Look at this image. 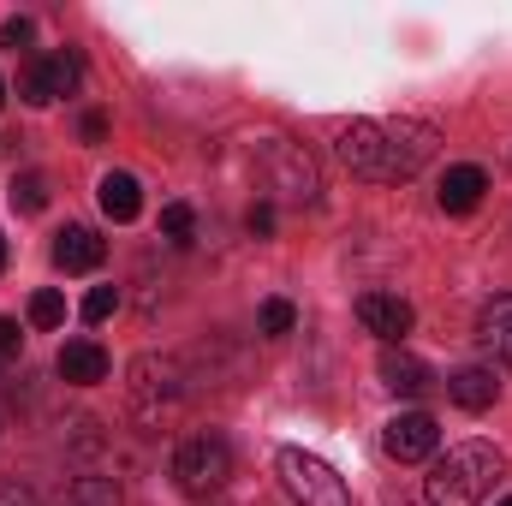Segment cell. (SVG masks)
<instances>
[{
  "label": "cell",
  "instance_id": "cell-1",
  "mask_svg": "<svg viewBox=\"0 0 512 506\" xmlns=\"http://www.w3.org/2000/svg\"><path fill=\"white\" fill-rule=\"evenodd\" d=\"M501 477V453L489 441H465L447 447L429 471V506H477Z\"/></svg>",
  "mask_w": 512,
  "mask_h": 506
},
{
  "label": "cell",
  "instance_id": "cell-2",
  "mask_svg": "<svg viewBox=\"0 0 512 506\" xmlns=\"http://www.w3.org/2000/svg\"><path fill=\"white\" fill-rule=\"evenodd\" d=\"M227 477H233V447H227V435H215V429L191 435V441L173 453V483H179L191 501L221 495V489H227Z\"/></svg>",
  "mask_w": 512,
  "mask_h": 506
},
{
  "label": "cell",
  "instance_id": "cell-3",
  "mask_svg": "<svg viewBox=\"0 0 512 506\" xmlns=\"http://www.w3.org/2000/svg\"><path fill=\"white\" fill-rule=\"evenodd\" d=\"M274 471H280L286 495H292L298 506H352V495H346V477H340L328 459L304 453V447H280Z\"/></svg>",
  "mask_w": 512,
  "mask_h": 506
},
{
  "label": "cell",
  "instance_id": "cell-4",
  "mask_svg": "<svg viewBox=\"0 0 512 506\" xmlns=\"http://www.w3.org/2000/svg\"><path fill=\"white\" fill-rule=\"evenodd\" d=\"M256 161H262V173H268V191H274L280 203H292V209L316 203L322 179H316V161H310L298 143H286V137H268V143L256 149Z\"/></svg>",
  "mask_w": 512,
  "mask_h": 506
},
{
  "label": "cell",
  "instance_id": "cell-5",
  "mask_svg": "<svg viewBox=\"0 0 512 506\" xmlns=\"http://www.w3.org/2000/svg\"><path fill=\"white\" fill-rule=\"evenodd\" d=\"M382 137H387V179H417L441 143V131L429 120H382Z\"/></svg>",
  "mask_w": 512,
  "mask_h": 506
},
{
  "label": "cell",
  "instance_id": "cell-6",
  "mask_svg": "<svg viewBox=\"0 0 512 506\" xmlns=\"http://www.w3.org/2000/svg\"><path fill=\"white\" fill-rule=\"evenodd\" d=\"M78 78H84V60H78L72 48H66V54H36V60L24 66V78H18V96H24L30 108H48V102L72 96Z\"/></svg>",
  "mask_w": 512,
  "mask_h": 506
},
{
  "label": "cell",
  "instance_id": "cell-7",
  "mask_svg": "<svg viewBox=\"0 0 512 506\" xmlns=\"http://www.w3.org/2000/svg\"><path fill=\"white\" fill-rule=\"evenodd\" d=\"M179 364L173 358H137L131 364V405H137V417H161V411H173L179 405Z\"/></svg>",
  "mask_w": 512,
  "mask_h": 506
},
{
  "label": "cell",
  "instance_id": "cell-8",
  "mask_svg": "<svg viewBox=\"0 0 512 506\" xmlns=\"http://www.w3.org/2000/svg\"><path fill=\"white\" fill-rule=\"evenodd\" d=\"M382 447H387V459H399V465H423V459H435L441 429H435L429 411H399L382 429Z\"/></svg>",
  "mask_w": 512,
  "mask_h": 506
},
{
  "label": "cell",
  "instance_id": "cell-9",
  "mask_svg": "<svg viewBox=\"0 0 512 506\" xmlns=\"http://www.w3.org/2000/svg\"><path fill=\"white\" fill-rule=\"evenodd\" d=\"M340 161L358 173V179H387V137H382V120H352L340 131Z\"/></svg>",
  "mask_w": 512,
  "mask_h": 506
},
{
  "label": "cell",
  "instance_id": "cell-10",
  "mask_svg": "<svg viewBox=\"0 0 512 506\" xmlns=\"http://www.w3.org/2000/svg\"><path fill=\"white\" fill-rule=\"evenodd\" d=\"M358 322H364L376 340L399 346V340L411 334V322H417V316H411V304H405V298H393V292H364V298H358Z\"/></svg>",
  "mask_w": 512,
  "mask_h": 506
},
{
  "label": "cell",
  "instance_id": "cell-11",
  "mask_svg": "<svg viewBox=\"0 0 512 506\" xmlns=\"http://www.w3.org/2000/svg\"><path fill=\"white\" fill-rule=\"evenodd\" d=\"M483 191H489V173H483L477 161H459V167H447V179H441L435 203H441L447 215H471V209L483 203Z\"/></svg>",
  "mask_w": 512,
  "mask_h": 506
},
{
  "label": "cell",
  "instance_id": "cell-12",
  "mask_svg": "<svg viewBox=\"0 0 512 506\" xmlns=\"http://www.w3.org/2000/svg\"><path fill=\"white\" fill-rule=\"evenodd\" d=\"M60 381H72V387H96V381H108V370H114V358L96 346V340H66L60 346Z\"/></svg>",
  "mask_w": 512,
  "mask_h": 506
},
{
  "label": "cell",
  "instance_id": "cell-13",
  "mask_svg": "<svg viewBox=\"0 0 512 506\" xmlns=\"http://www.w3.org/2000/svg\"><path fill=\"white\" fill-rule=\"evenodd\" d=\"M477 346H483L495 364L512 370V292H501V298L483 304V316H477Z\"/></svg>",
  "mask_w": 512,
  "mask_h": 506
},
{
  "label": "cell",
  "instance_id": "cell-14",
  "mask_svg": "<svg viewBox=\"0 0 512 506\" xmlns=\"http://www.w3.org/2000/svg\"><path fill=\"white\" fill-rule=\"evenodd\" d=\"M102 256H108V245H102L90 227H66V233L54 239V262H60L66 274H90V268H102Z\"/></svg>",
  "mask_w": 512,
  "mask_h": 506
},
{
  "label": "cell",
  "instance_id": "cell-15",
  "mask_svg": "<svg viewBox=\"0 0 512 506\" xmlns=\"http://www.w3.org/2000/svg\"><path fill=\"white\" fill-rule=\"evenodd\" d=\"M96 197H102V215H108V221H120V227L143 215V185H137L131 173H102Z\"/></svg>",
  "mask_w": 512,
  "mask_h": 506
},
{
  "label": "cell",
  "instance_id": "cell-16",
  "mask_svg": "<svg viewBox=\"0 0 512 506\" xmlns=\"http://www.w3.org/2000/svg\"><path fill=\"white\" fill-rule=\"evenodd\" d=\"M447 393H453V405H465V411H489L495 393H501V381H495V370H483V364H465V370L447 376Z\"/></svg>",
  "mask_w": 512,
  "mask_h": 506
},
{
  "label": "cell",
  "instance_id": "cell-17",
  "mask_svg": "<svg viewBox=\"0 0 512 506\" xmlns=\"http://www.w3.org/2000/svg\"><path fill=\"white\" fill-rule=\"evenodd\" d=\"M382 381L387 387H393V393H405V399H417V393H429V364H423V358H411V352H393V346H387L382 352Z\"/></svg>",
  "mask_w": 512,
  "mask_h": 506
},
{
  "label": "cell",
  "instance_id": "cell-18",
  "mask_svg": "<svg viewBox=\"0 0 512 506\" xmlns=\"http://www.w3.org/2000/svg\"><path fill=\"white\" fill-rule=\"evenodd\" d=\"M60 506H126V501H120V483L114 477H78Z\"/></svg>",
  "mask_w": 512,
  "mask_h": 506
},
{
  "label": "cell",
  "instance_id": "cell-19",
  "mask_svg": "<svg viewBox=\"0 0 512 506\" xmlns=\"http://www.w3.org/2000/svg\"><path fill=\"white\" fill-rule=\"evenodd\" d=\"M12 209L18 215H42L48 209V179L42 173H18L12 179Z\"/></svg>",
  "mask_w": 512,
  "mask_h": 506
},
{
  "label": "cell",
  "instance_id": "cell-20",
  "mask_svg": "<svg viewBox=\"0 0 512 506\" xmlns=\"http://www.w3.org/2000/svg\"><path fill=\"white\" fill-rule=\"evenodd\" d=\"M161 233H167V245L185 251V245L197 239V215H191V203H167V209H161Z\"/></svg>",
  "mask_w": 512,
  "mask_h": 506
},
{
  "label": "cell",
  "instance_id": "cell-21",
  "mask_svg": "<svg viewBox=\"0 0 512 506\" xmlns=\"http://www.w3.org/2000/svg\"><path fill=\"white\" fill-rule=\"evenodd\" d=\"M60 322H66V298L42 286V292L30 298V328H60Z\"/></svg>",
  "mask_w": 512,
  "mask_h": 506
},
{
  "label": "cell",
  "instance_id": "cell-22",
  "mask_svg": "<svg viewBox=\"0 0 512 506\" xmlns=\"http://www.w3.org/2000/svg\"><path fill=\"white\" fill-rule=\"evenodd\" d=\"M292 322H298V310H292L286 298H268V304H262V316H256V328H262L268 340H280V334H292Z\"/></svg>",
  "mask_w": 512,
  "mask_h": 506
},
{
  "label": "cell",
  "instance_id": "cell-23",
  "mask_svg": "<svg viewBox=\"0 0 512 506\" xmlns=\"http://www.w3.org/2000/svg\"><path fill=\"white\" fill-rule=\"evenodd\" d=\"M120 310V292L114 286H90V298H84V322H108Z\"/></svg>",
  "mask_w": 512,
  "mask_h": 506
},
{
  "label": "cell",
  "instance_id": "cell-24",
  "mask_svg": "<svg viewBox=\"0 0 512 506\" xmlns=\"http://www.w3.org/2000/svg\"><path fill=\"white\" fill-rule=\"evenodd\" d=\"M12 352H24V334H18L12 316H0V358H12Z\"/></svg>",
  "mask_w": 512,
  "mask_h": 506
},
{
  "label": "cell",
  "instance_id": "cell-25",
  "mask_svg": "<svg viewBox=\"0 0 512 506\" xmlns=\"http://www.w3.org/2000/svg\"><path fill=\"white\" fill-rule=\"evenodd\" d=\"M78 131H84V143H102V137H108V114H102V108H90Z\"/></svg>",
  "mask_w": 512,
  "mask_h": 506
},
{
  "label": "cell",
  "instance_id": "cell-26",
  "mask_svg": "<svg viewBox=\"0 0 512 506\" xmlns=\"http://www.w3.org/2000/svg\"><path fill=\"white\" fill-rule=\"evenodd\" d=\"M245 227H251V233H274V203H251Z\"/></svg>",
  "mask_w": 512,
  "mask_h": 506
},
{
  "label": "cell",
  "instance_id": "cell-27",
  "mask_svg": "<svg viewBox=\"0 0 512 506\" xmlns=\"http://www.w3.org/2000/svg\"><path fill=\"white\" fill-rule=\"evenodd\" d=\"M0 42H6V48H18V42H30V18H12V24L0 30Z\"/></svg>",
  "mask_w": 512,
  "mask_h": 506
},
{
  "label": "cell",
  "instance_id": "cell-28",
  "mask_svg": "<svg viewBox=\"0 0 512 506\" xmlns=\"http://www.w3.org/2000/svg\"><path fill=\"white\" fill-rule=\"evenodd\" d=\"M0 506H36V501H30V489H18V483H0Z\"/></svg>",
  "mask_w": 512,
  "mask_h": 506
},
{
  "label": "cell",
  "instance_id": "cell-29",
  "mask_svg": "<svg viewBox=\"0 0 512 506\" xmlns=\"http://www.w3.org/2000/svg\"><path fill=\"white\" fill-rule=\"evenodd\" d=\"M0 268H6V239H0Z\"/></svg>",
  "mask_w": 512,
  "mask_h": 506
},
{
  "label": "cell",
  "instance_id": "cell-30",
  "mask_svg": "<svg viewBox=\"0 0 512 506\" xmlns=\"http://www.w3.org/2000/svg\"><path fill=\"white\" fill-rule=\"evenodd\" d=\"M0 102H6V84H0Z\"/></svg>",
  "mask_w": 512,
  "mask_h": 506
},
{
  "label": "cell",
  "instance_id": "cell-31",
  "mask_svg": "<svg viewBox=\"0 0 512 506\" xmlns=\"http://www.w3.org/2000/svg\"><path fill=\"white\" fill-rule=\"evenodd\" d=\"M501 506H512V495H507V501H501Z\"/></svg>",
  "mask_w": 512,
  "mask_h": 506
}]
</instances>
